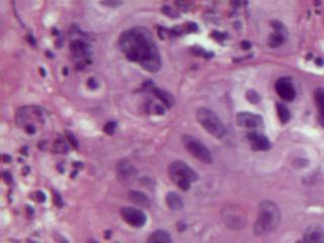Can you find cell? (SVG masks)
I'll list each match as a JSON object with an SVG mask.
<instances>
[{"mask_svg": "<svg viewBox=\"0 0 324 243\" xmlns=\"http://www.w3.org/2000/svg\"><path fill=\"white\" fill-rule=\"evenodd\" d=\"M72 55L79 60H85L88 57V47L87 45L80 40H75L71 46Z\"/></svg>", "mask_w": 324, "mask_h": 243, "instance_id": "obj_13", "label": "cell"}, {"mask_svg": "<svg viewBox=\"0 0 324 243\" xmlns=\"http://www.w3.org/2000/svg\"><path fill=\"white\" fill-rule=\"evenodd\" d=\"M25 132L29 134H34L35 133V127L33 125H28L25 127Z\"/></svg>", "mask_w": 324, "mask_h": 243, "instance_id": "obj_29", "label": "cell"}, {"mask_svg": "<svg viewBox=\"0 0 324 243\" xmlns=\"http://www.w3.org/2000/svg\"><path fill=\"white\" fill-rule=\"evenodd\" d=\"M241 46H242V48L244 50H247V49H249V48H250L251 44H250L249 42H247V41H244V42H242Z\"/></svg>", "mask_w": 324, "mask_h": 243, "instance_id": "obj_30", "label": "cell"}, {"mask_svg": "<svg viewBox=\"0 0 324 243\" xmlns=\"http://www.w3.org/2000/svg\"><path fill=\"white\" fill-rule=\"evenodd\" d=\"M281 222V213L278 206L272 201H263L259 205L258 218L254 225V233L263 235L276 230Z\"/></svg>", "mask_w": 324, "mask_h": 243, "instance_id": "obj_2", "label": "cell"}, {"mask_svg": "<svg viewBox=\"0 0 324 243\" xmlns=\"http://www.w3.org/2000/svg\"><path fill=\"white\" fill-rule=\"evenodd\" d=\"M120 47L126 58L138 63L149 72H157L161 67L158 48L149 30L143 26L124 32L120 38Z\"/></svg>", "mask_w": 324, "mask_h": 243, "instance_id": "obj_1", "label": "cell"}, {"mask_svg": "<svg viewBox=\"0 0 324 243\" xmlns=\"http://www.w3.org/2000/svg\"><path fill=\"white\" fill-rule=\"evenodd\" d=\"M121 215L126 223L136 228H140L144 226L147 221V217L142 211L132 207L123 208L121 210Z\"/></svg>", "mask_w": 324, "mask_h": 243, "instance_id": "obj_6", "label": "cell"}, {"mask_svg": "<svg viewBox=\"0 0 324 243\" xmlns=\"http://www.w3.org/2000/svg\"><path fill=\"white\" fill-rule=\"evenodd\" d=\"M88 81H89V82H88V85H89L91 88H95V87L97 86V83L95 82L94 79H90V80Z\"/></svg>", "mask_w": 324, "mask_h": 243, "instance_id": "obj_31", "label": "cell"}, {"mask_svg": "<svg viewBox=\"0 0 324 243\" xmlns=\"http://www.w3.org/2000/svg\"><path fill=\"white\" fill-rule=\"evenodd\" d=\"M65 135H66V137H67V139H68V141L70 142V144L74 147V148H78V146H79V143H78V141H77V139H76V137H75V135L74 134H72L70 131H66L65 132Z\"/></svg>", "mask_w": 324, "mask_h": 243, "instance_id": "obj_23", "label": "cell"}, {"mask_svg": "<svg viewBox=\"0 0 324 243\" xmlns=\"http://www.w3.org/2000/svg\"><path fill=\"white\" fill-rule=\"evenodd\" d=\"M145 87H146V89L150 90L154 95H156L166 106H172L173 105L174 99H173V96L169 92H167V91H165L163 89H160V88L155 87L151 82H146L145 83Z\"/></svg>", "mask_w": 324, "mask_h": 243, "instance_id": "obj_11", "label": "cell"}, {"mask_svg": "<svg viewBox=\"0 0 324 243\" xmlns=\"http://www.w3.org/2000/svg\"><path fill=\"white\" fill-rule=\"evenodd\" d=\"M247 96V99L253 103L255 102H258L259 101V95L254 91V90H249L246 94Z\"/></svg>", "mask_w": 324, "mask_h": 243, "instance_id": "obj_24", "label": "cell"}, {"mask_svg": "<svg viewBox=\"0 0 324 243\" xmlns=\"http://www.w3.org/2000/svg\"><path fill=\"white\" fill-rule=\"evenodd\" d=\"M93 243H95V242H93Z\"/></svg>", "mask_w": 324, "mask_h": 243, "instance_id": "obj_32", "label": "cell"}, {"mask_svg": "<svg viewBox=\"0 0 324 243\" xmlns=\"http://www.w3.org/2000/svg\"><path fill=\"white\" fill-rule=\"evenodd\" d=\"M248 140L250 141L251 147L253 150H267L271 148V142L268 141V139L256 132H250L247 135Z\"/></svg>", "mask_w": 324, "mask_h": 243, "instance_id": "obj_10", "label": "cell"}, {"mask_svg": "<svg viewBox=\"0 0 324 243\" xmlns=\"http://www.w3.org/2000/svg\"><path fill=\"white\" fill-rule=\"evenodd\" d=\"M123 2H121V1H104V2H101V4H103V5H106V6H118V5H121Z\"/></svg>", "mask_w": 324, "mask_h": 243, "instance_id": "obj_27", "label": "cell"}, {"mask_svg": "<svg viewBox=\"0 0 324 243\" xmlns=\"http://www.w3.org/2000/svg\"><path fill=\"white\" fill-rule=\"evenodd\" d=\"M165 202L167 207L172 211H179L183 208V202L176 193H173V192L168 193L166 195Z\"/></svg>", "mask_w": 324, "mask_h": 243, "instance_id": "obj_16", "label": "cell"}, {"mask_svg": "<svg viewBox=\"0 0 324 243\" xmlns=\"http://www.w3.org/2000/svg\"><path fill=\"white\" fill-rule=\"evenodd\" d=\"M304 243H324V231L320 227L309 228L303 237Z\"/></svg>", "mask_w": 324, "mask_h": 243, "instance_id": "obj_12", "label": "cell"}, {"mask_svg": "<svg viewBox=\"0 0 324 243\" xmlns=\"http://www.w3.org/2000/svg\"><path fill=\"white\" fill-rule=\"evenodd\" d=\"M116 128H117V123L115 121H110L109 123L105 124L103 130H104V133H106L107 135H113L116 131Z\"/></svg>", "mask_w": 324, "mask_h": 243, "instance_id": "obj_22", "label": "cell"}, {"mask_svg": "<svg viewBox=\"0 0 324 243\" xmlns=\"http://www.w3.org/2000/svg\"><path fill=\"white\" fill-rule=\"evenodd\" d=\"M169 177L181 190L188 191L191 184L198 180V173L183 161H173L168 168Z\"/></svg>", "mask_w": 324, "mask_h": 243, "instance_id": "obj_3", "label": "cell"}, {"mask_svg": "<svg viewBox=\"0 0 324 243\" xmlns=\"http://www.w3.org/2000/svg\"><path fill=\"white\" fill-rule=\"evenodd\" d=\"M277 112H278V116H279V119L282 123H287L289 122L290 118H291V114H290V111L289 109L283 104V103H277Z\"/></svg>", "mask_w": 324, "mask_h": 243, "instance_id": "obj_20", "label": "cell"}, {"mask_svg": "<svg viewBox=\"0 0 324 243\" xmlns=\"http://www.w3.org/2000/svg\"><path fill=\"white\" fill-rule=\"evenodd\" d=\"M3 178H4V180H5L7 183H8V182H11V180H12L11 174H10L9 172H7V171L3 172Z\"/></svg>", "mask_w": 324, "mask_h": 243, "instance_id": "obj_28", "label": "cell"}, {"mask_svg": "<svg viewBox=\"0 0 324 243\" xmlns=\"http://www.w3.org/2000/svg\"><path fill=\"white\" fill-rule=\"evenodd\" d=\"M223 221L231 229L242 228L245 223L242 212L235 206L227 207L223 211Z\"/></svg>", "mask_w": 324, "mask_h": 243, "instance_id": "obj_7", "label": "cell"}, {"mask_svg": "<svg viewBox=\"0 0 324 243\" xmlns=\"http://www.w3.org/2000/svg\"><path fill=\"white\" fill-rule=\"evenodd\" d=\"M54 149L57 153H66L68 151V146L64 140H58L54 144Z\"/></svg>", "mask_w": 324, "mask_h": 243, "instance_id": "obj_21", "label": "cell"}, {"mask_svg": "<svg viewBox=\"0 0 324 243\" xmlns=\"http://www.w3.org/2000/svg\"><path fill=\"white\" fill-rule=\"evenodd\" d=\"M276 91L279 94V96L286 101H292L296 97V90L292 81L286 77L277 80Z\"/></svg>", "mask_w": 324, "mask_h": 243, "instance_id": "obj_8", "label": "cell"}, {"mask_svg": "<svg viewBox=\"0 0 324 243\" xmlns=\"http://www.w3.org/2000/svg\"><path fill=\"white\" fill-rule=\"evenodd\" d=\"M151 112L154 113V114H156V115H163L164 112H165V110H164V107H163L162 105H160V104L154 103V104H152V110H151Z\"/></svg>", "mask_w": 324, "mask_h": 243, "instance_id": "obj_25", "label": "cell"}, {"mask_svg": "<svg viewBox=\"0 0 324 243\" xmlns=\"http://www.w3.org/2000/svg\"><path fill=\"white\" fill-rule=\"evenodd\" d=\"M314 99L315 103L319 113L320 124L324 126V89L323 88H316L314 91Z\"/></svg>", "mask_w": 324, "mask_h": 243, "instance_id": "obj_18", "label": "cell"}, {"mask_svg": "<svg viewBox=\"0 0 324 243\" xmlns=\"http://www.w3.org/2000/svg\"><path fill=\"white\" fill-rule=\"evenodd\" d=\"M129 199L132 203L135 205L142 207V208H148L150 206V200L149 198L142 192L139 191H131L129 193Z\"/></svg>", "mask_w": 324, "mask_h": 243, "instance_id": "obj_15", "label": "cell"}, {"mask_svg": "<svg viewBox=\"0 0 324 243\" xmlns=\"http://www.w3.org/2000/svg\"><path fill=\"white\" fill-rule=\"evenodd\" d=\"M147 243H171V237L165 230H156L149 236Z\"/></svg>", "mask_w": 324, "mask_h": 243, "instance_id": "obj_19", "label": "cell"}, {"mask_svg": "<svg viewBox=\"0 0 324 243\" xmlns=\"http://www.w3.org/2000/svg\"><path fill=\"white\" fill-rule=\"evenodd\" d=\"M182 143L185 149L198 160L203 163H212L213 161V157L210 150L197 138L191 135H183Z\"/></svg>", "mask_w": 324, "mask_h": 243, "instance_id": "obj_5", "label": "cell"}, {"mask_svg": "<svg viewBox=\"0 0 324 243\" xmlns=\"http://www.w3.org/2000/svg\"><path fill=\"white\" fill-rule=\"evenodd\" d=\"M237 124L247 129H257L260 128L263 124V120L260 116L248 113V112H241L237 115Z\"/></svg>", "mask_w": 324, "mask_h": 243, "instance_id": "obj_9", "label": "cell"}, {"mask_svg": "<svg viewBox=\"0 0 324 243\" xmlns=\"http://www.w3.org/2000/svg\"><path fill=\"white\" fill-rule=\"evenodd\" d=\"M197 119L200 125L215 138L221 139L226 134V128L219 117L207 107H201L197 112Z\"/></svg>", "mask_w": 324, "mask_h": 243, "instance_id": "obj_4", "label": "cell"}, {"mask_svg": "<svg viewBox=\"0 0 324 243\" xmlns=\"http://www.w3.org/2000/svg\"><path fill=\"white\" fill-rule=\"evenodd\" d=\"M162 10H163V12H164L165 14H167V15H169V16H171V17H177V13H176L171 7H169V6H164V7L162 8Z\"/></svg>", "mask_w": 324, "mask_h": 243, "instance_id": "obj_26", "label": "cell"}, {"mask_svg": "<svg viewBox=\"0 0 324 243\" xmlns=\"http://www.w3.org/2000/svg\"><path fill=\"white\" fill-rule=\"evenodd\" d=\"M117 171L121 178L129 179L136 173L135 167L127 160H121L117 164Z\"/></svg>", "mask_w": 324, "mask_h": 243, "instance_id": "obj_14", "label": "cell"}, {"mask_svg": "<svg viewBox=\"0 0 324 243\" xmlns=\"http://www.w3.org/2000/svg\"><path fill=\"white\" fill-rule=\"evenodd\" d=\"M285 42V29L275 30L268 38V46L271 48H278Z\"/></svg>", "mask_w": 324, "mask_h": 243, "instance_id": "obj_17", "label": "cell"}]
</instances>
